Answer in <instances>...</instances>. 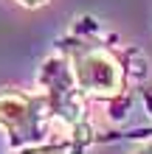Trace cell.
Segmentation results:
<instances>
[{
	"label": "cell",
	"instance_id": "277c9868",
	"mask_svg": "<svg viewBox=\"0 0 152 154\" xmlns=\"http://www.w3.org/2000/svg\"><path fill=\"white\" fill-rule=\"evenodd\" d=\"M23 6H40V3H45V0H20Z\"/></svg>",
	"mask_w": 152,
	"mask_h": 154
},
{
	"label": "cell",
	"instance_id": "3957f363",
	"mask_svg": "<svg viewBox=\"0 0 152 154\" xmlns=\"http://www.w3.org/2000/svg\"><path fill=\"white\" fill-rule=\"evenodd\" d=\"M85 151V143L82 137H73L65 146H51V149H34V151H25V154H82Z\"/></svg>",
	"mask_w": 152,
	"mask_h": 154
},
{
	"label": "cell",
	"instance_id": "6da1fadb",
	"mask_svg": "<svg viewBox=\"0 0 152 154\" xmlns=\"http://www.w3.org/2000/svg\"><path fill=\"white\" fill-rule=\"evenodd\" d=\"M59 45L82 95L113 101L127 93L130 70L124 62V53L96 37V25H87V28L79 25Z\"/></svg>",
	"mask_w": 152,
	"mask_h": 154
},
{
	"label": "cell",
	"instance_id": "7a4b0ae2",
	"mask_svg": "<svg viewBox=\"0 0 152 154\" xmlns=\"http://www.w3.org/2000/svg\"><path fill=\"white\" fill-rule=\"evenodd\" d=\"M48 98L28 95L23 90L3 87L0 90V129L8 134L14 149L34 146L45 137V118H48Z\"/></svg>",
	"mask_w": 152,
	"mask_h": 154
},
{
	"label": "cell",
	"instance_id": "5b68a950",
	"mask_svg": "<svg viewBox=\"0 0 152 154\" xmlns=\"http://www.w3.org/2000/svg\"><path fill=\"white\" fill-rule=\"evenodd\" d=\"M135 154H152V143H147V146H144V149H138Z\"/></svg>",
	"mask_w": 152,
	"mask_h": 154
}]
</instances>
